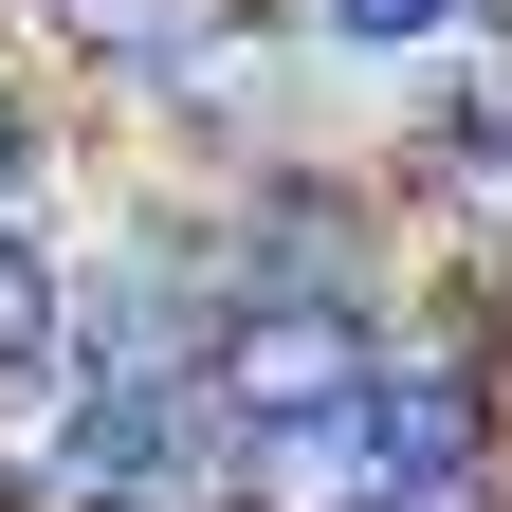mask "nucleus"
I'll return each mask as SVG.
<instances>
[{
    "instance_id": "f257e3e1",
    "label": "nucleus",
    "mask_w": 512,
    "mask_h": 512,
    "mask_svg": "<svg viewBox=\"0 0 512 512\" xmlns=\"http://www.w3.org/2000/svg\"><path fill=\"white\" fill-rule=\"evenodd\" d=\"M366 366H384L366 293H238V311H220V348H202V403L256 439V421H330Z\"/></svg>"
},
{
    "instance_id": "f03ea898",
    "label": "nucleus",
    "mask_w": 512,
    "mask_h": 512,
    "mask_svg": "<svg viewBox=\"0 0 512 512\" xmlns=\"http://www.w3.org/2000/svg\"><path fill=\"white\" fill-rule=\"evenodd\" d=\"M183 19H202V0H55V37H74V55H110V74H165V55H183Z\"/></svg>"
},
{
    "instance_id": "7ed1b4c3",
    "label": "nucleus",
    "mask_w": 512,
    "mask_h": 512,
    "mask_svg": "<svg viewBox=\"0 0 512 512\" xmlns=\"http://www.w3.org/2000/svg\"><path fill=\"white\" fill-rule=\"evenodd\" d=\"M55 348V275H37V238H0V366H37Z\"/></svg>"
},
{
    "instance_id": "20e7f679",
    "label": "nucleus",
    "mask_w": 512,
    "mask_h": 512,
    "mask_svg": "<svg viewBox=\"0 0 512 512\" xmlns=\"http://www.w3.org/2000/svg\"><path fill=\"white\" fill-rule=\"evenodd\" d=\"M366 512H512V476H494V458H458V476H384Z\"/></svg>"
},
{
    "instance_id": "39448f33",
    "label": "nucleus",
    "mask_w": 512,
    "mask_h": 512,
    "mask_svg": "<svg viewBox=\"0 0 512 512\" xmlns=\"http://www.w3.org/2000/svg\"><path fill=\"white\" fill-rule=\"evenodd\" d=\"M92 512H238V494H220V476H183V458H165V476H128V494H92Z\"/></svg>"
},
{
    "instance_id": "423d86ee",
    "label": "nucleus",
    "mask_w": 512,
    "mask_h": 512,
    "mask_svg": "<svg viewBox=\"0 0 512 512\" xmlns=\"http://www.w3.org/2000/svg\"><path fill=\"white\" fill-rule=\"evenodd\" d=\"M421 19H458V0H330V37H421Z\"/></svg>"
},
{
    "instance_id": "0eeeda50",
    "label": "nucleus",
    "mask_w": 512,
    "mask_h": 512,
    "mask_svg": "<svg viewBox=\"0 0 512 512\" xmlns=\"http://www.w3.org/2000/svg\"><path fill=\"white\" fill-rule=\"evenodd\" d=\"M19 165H37V128H19V110H0V183H19Z\"/></svg>"
},
{
    "instance_id": "6e6552de",
    "label": "nucleus",
    "mask_w": 512,
    "mask_h": 512,
    "mask_svg": "<svg viewBox=\"0 0 512 512\" xmlns=\"http://www.w3.org/2000/svg\"><path fill=\"white\" fill-rule=\"evenodd\" d=\"M494 92H512V74H494Z\"/></svg>"
}]
</instances>
